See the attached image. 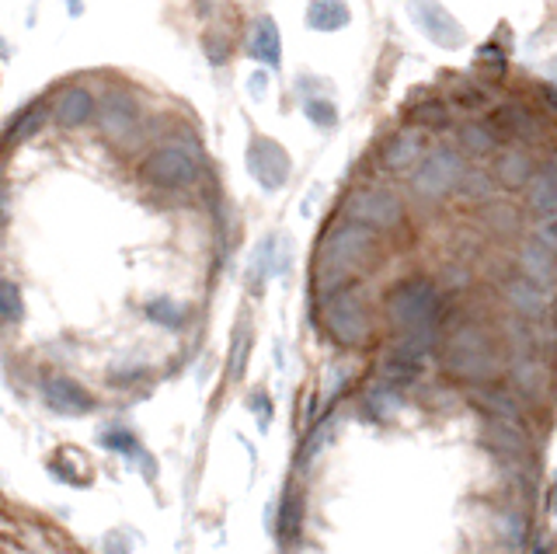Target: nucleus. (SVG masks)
<instances>
[{
	"label": "nucleus",
	"instance_id": "obj_1",
	"mask_svg": "<svg viewBox=\"0 0 557 554\" xmlns=\"http://www.w3.org/2000/svg\"><path fill=\"white\" fill-rule=\"evenodd\" d=\"M139 175L157 188H188L199 182V161L185 147H157L139 164Z\"/></svg>",
	"mask_w": 557,
	"mask_h": 554
},
{
	"label": "nucleus",
	"instance_id": "obj_2",
	"mask_svg": "<svg viewBox=\"0 0 557 554\" xmlns=\"http://www.w3.org/2000/svg\"><path fill=\"white\" fill-rule=\"evenodd\" d=\"M460 175H463V158H460V150H432L429 158L418 164V171L411 175V185H414V193L418 196H425V199H443L449 196L453 188L460 185Z\"/></svg>",
	"mask_w": 557,
	"mask_h": 554
},
{
	"label": "nucleus",
	"instance_id": "obj_3",
	"mask_svg": "<svg viewBox=\"0 0 557 554\" xmlns=\"http://www.w3.org/2000/svg\"><path fill=\"white\" fill-rule=\"evenodd\" d=\"M244 161H248L251 178L265 188V193H275V188H283L289 182L293 161H289L286 147L278 140H272V136L255 133L251 144H248V153H244Z\"/></svg>",
	"mask_w": 557,
	"mask_h": 554
},
{
	"label": "nucleus",
	"instance_id": "obj_4",
	"mask_svg": "<svg viewBox=\"0 0 557 554\" xmlns=\"http://www.w3.org/2000/svg\"><path fill=\"white\" fill-rule=\"evenodd\" d=\"M408 14L432 46H440V49L467 46V28L453 19L440 0H408Z\"/></svg>",
	"mask_w": 557,
	"mask_h": 554
},
{
	"label": "nucleus",
	"instance_id": "obj_5",
	"mask_svg": "<svg viewBox=\"0 0 557 554\" xmlns=\"http://www.w3.org/2000/svg\"><path fill=\"white\" fill-rule=\"evenodd\" d=\"M348 213L359 223V227H376V231H391L394 223L405 217V206L391 193V188H359V193L348 199Z\"/></svg>",
	"mask_w": 557,
	"mask_h": 554
},
{
	"label": "nucleus",
	"instance_id": "obj_6",
	"mask_svg": "<svg viewBox=\"0 0 557 554\" xmlns=\"http://www.w3.org/2000/svg\"><path fill=\"white\" fill-rule=\"evenodd\" d=\"M391 315H397L400 324H429L435 315H440V297L435 290L422 280L397 286V293L391 297Z\"/></svg>",
	"mask_w": 557,
	"mask_h": 554
},
{
	"label": "nucleus",
	"instance_id": "obj_7",
	"mask_svg": "<svg viewBox=\"0 0 557 554\" xmlns=\"http://www.w3.org/2000/svg\"><path fill=\"white\" fill-rule=\"evenodd\" d=\"M370 251H373V234L366 231V227H342L338 234H331L327 245H324V255L335 266L362 262V258L370 255Z\"/></svg>",
	"mask_w": 557,
	"mask_h": 554
},
{
	"label": "nucleus",
	"instance_id": "obj_8",
	"mask_svg": "<svg viewBox=\"0 0 557 554\" xmlns=\"http://www.w3.org/2000/svg\"><path fill=\"white\" fill-rule=\"evenodd\" d=\"M484 126L492 130L495 140H530V136H536V115L522 106H502L495 109L492 123Z\"/></svg>",
	"mask_w": 557,
	"mask_h": 554
},
{
	"label": "nucleus",
	"instance_id": "obj_9",
	"mask_svg": "<svg viewBox=\"0 0 557 554\" xmlns=\"http://www.w3.org/2000/svg\"><path fill=\"white\" fill-rule=\"evenodd\" d=\"M422 150H425V136L422 133H418V130H400V133H394L391 140L380 147V158H383V164H387L391 171H408V168L418 164Z\"/></svg>",
	"mask_w": 557,
	"mask_h": 554
},
{
	"label": "nucleus",
	"instance_id": "obj_10",
	"mask_svg": "<svg viewBox=\"0 0 557 554\" xmlns=\"http://www.w3.org/2000/svg\"><path fill=\"white\" fill-rule=\"evenodd\" d=\"M536 175V161L530 158V150L522 147H505L495 161V178L505 188H522L530 185V178Z\"/></svg>",
	"mask_w": 557,
	"mask_h": 554
},
{
	"label": "nucleus",
	"instance_id": "obj_11",
	"mask_svg": "<svg viewBox=\"0 0 557 554\" xmlns=\"http://www.w3.org/2000/svg\"><path fill=\"white\" fill-rule=\"evenodd\" d=\"M98 119H101L104 136H112V140H126V136L136 130V106H133V98L109 95V98H104Z\"/></svg>",
	"mask_w": 557,
	"mask_h": 554
},
{
	"label": "nucleus",
	"instance_id": "obj_12",
	"mask_svg": "<svg viewBox=\"0 0 557 554\" xmlns=\"http://www.w3.org/2000/svg\"><path fill=\"white\" fill-rule=\"evenodd\" d=\"M251 57L258 63H265L269 71H275L278 60H283V39H278V28L269 14H261L251 28Z\"/></svg>",
	"mask_w": 557,
	"mask_h": 554
},
{
	"label": "nucleus",
	"instance_id": "obj_13",
	"mask_svg": "<svg viewBox=\"0 0 557 554\" xmlns=\"http://www.w3.org/2000/svg\"><path fill=\"white\" fill-rule=\"evenodd\" d=\"M95 115V98L87 88H66L60 98H57V123L66 126V130H77L84 126L87 119Z\"/></svg>",
	"mask_w": 557,
	"mask_h": 554
},
{
	"label": "nucleus",
	"instance_id": "obj_14",
	"mask_svg": "<svg viewBox=\"0 0 557 554\" xmlns=\"http://www.w3.org/2000/svg\"><path fill=\"white\" fill-rule=\"evenodd\" d=\"M352 22L345 0H310L307 4V28L313 32H338Z\"/></svg>",
	"mask_w": 557,
	"mask_h": 554
},
{
	"label": "nucleus",
	"instance_id": "obj_15",
	"mask_svg": "<svg viewBox=\"0 0 557 554\" xmlns=\"http://www.w3.org/2000/svg\"><path fill=\"white\" fill-rule=\"evenodd\" d=\"M530 206H533V213H540V217H554V206H557L554 164H547L544 171H536V175L530 178Z\"/></svg>",
	"mask_w": 557,
	"mask_h": 554
},
{
	"label": "nucleus",
	"instance_id": "obj_16",
	"mask_svg": "<svg viewBox=\"0 0 557 554\" xmlns=\"http://www.w3.org/2000/svg\"><path fill=\"white\" fill-rule=\"evenodd\" d=\"M522 266H527L530 283H550V275H554V251L544 248V245H530L527 251H522Z\"/></svg>",
	"mask_w": 557,
	"mask_h": 554
},
{
	"label": "nucleus",
	"instance_id": "obj_17",
	"mask_svg": "<svg viewBox=\"0 0 557 554\" xmlns=\"http://www.w3.org/2000/svg\"><path fill=\"white\" fill-rule=\"evenodd\" d=\"M42 119H46V106H42V101H35V106H28V109L11 123V130H8V144H22V140H28V136L42 126Z\"/></svg>",
	"mask_w": 557,
	"mask_h": 554
},
{
	"label": "nucleus",
	"instance_id": "obj_18",
	"mask_svg": "<svg viewBox=\"0 0 557 554\" xmlns=\"http://www.w3.org/2000/svg\"><path fill=\"white\" fill-rule=\"evenodd\" d=\"M460 147L467 153H492L498 147V140L492 136V130H487L484 123H467L460 130Z\"/></svg>",
	"mask_w": 557,
	"mask_h": 554
},
{
	"label": "nucleus",
	"instance_id": "obj_19",
	"mask_svg": "<svg viewBox=\"0 0 557 554\" xmlns=\"http://www.w3.org/2000/svg\"><path fill=\"white\" fill-rule=\"evenodd\" d=\"M304 112L313 126H321V130H335L338 126V106L331 98H321V95H313L304 101Z\"/></svg>",
	"mask_w": 557,
	"mask_h": 554
},
{
	"label": "nucleus",
	"instance_id": "obj_20",
	"mask_svg": "<svg viewBox=\"0 0 557 554\" xmlns=\"http://www.w3.org/2000/svg\"><path fill=\"white\" fill-rule=\"evenodd\" d=\"M457 188H463L467 196L487 199V196H492L495 182H492V175H487V171H467V168H463V175H460V185H457Z\"/></svg>",
	"mask_w": 557,
	"mask_h": 554
},
{
	"label": "nucleus",
	"instance_id": "obj_21",
	"mask_svg": "<svg viewBox=\"0 0 557 554\" xmlns=\"http://www.w3.org/2000/svg\"><path fill=\"white\" fill-rule=\"evenodd\" d=\"M22 310H25V304H22V293H17V286L14 283H0V318L17 321V318H22Z\"/></svg>",
	"mask_w": 557,
	"mask_h": 554
},
{
	"label": "nucleus",
	"instance_id": "obj_22",
	"mask_svg": "<svg viewBox=\"0 0 557 554\" xmlns=\"http://www.w3.org/2000/svg\"><path fill=\"white\" fill-rule=\"evenodd\" d=\"M202 53L206 60L213 66H223L226 57H231V42H226V36H220V32H206L202 36Z\"/></svg>",
	"mask_w": 557,
	"mask_h": 554
},
{
	"label": "nucleus",
	"instance_id": "obj_23",
	"mask_svg": "<svg viewBox=\"0 0 557 554\" xmlns=\"http://www.w3.org/2000/svg\"><path fill=\"white\" fill-rule=\"evenodd\" d=\"M512 304L522 310V315H536L540 310V293H536V283H516L512 286Z\"/></svg>",
	"mask_w": 557,
	"mask_h": 554
},
{
	"label": "nucleus",
	"instance_id": "obj_24",
	"mask_svg": "<svg viewBox=\"0 0 557 554\" xmlns=\"http://www.w3.org/2000/svg\"><path fill=\"white\" fill-rule=\"evenodd\" d=\"M418 123L422 126H446L449 123V109L440 98H429L422 109H418Z\"/></svg>",
	"mask_w": 557,
	"mask_h": 554
},
{
	"label": "nucleus",
	"instance_id": "obj_25",
	"mask_svg": "<svg viewBox=\"0 0 557 554\" xmlns=\"http://www.w3.org/2000/svg\"><path fill=\"white\" fill-rule=\"evenodd\" d=\"M248 95L255 98V101H261L269 95V71H255L251 77H248Z\"/></svg>",
	"mask_w": 557,
	"mask_h": 554
}]
</instances>
